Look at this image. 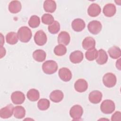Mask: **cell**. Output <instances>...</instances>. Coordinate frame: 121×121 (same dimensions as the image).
Returning <instances> with one entry per match:
<instances>
[{"label":"cell","mask_w":121,"mask_h":121,"mask_svg":"<svg viewBox=\"0 0 121 121\" xmlns=\"http://www.w3.org/2000/svg\"><path fill=\"white\" fill-rule=\"evenodd\" d=\"M82 44L83 48L85 50H88L95 48V41L93 37L88 36L83 40Z\"/></svg>","instance_id":"obj_19"},{"label":"cell","mask_w":121,"mask_h":121,"mask_svg":"<svg viewBox=\"0 0 121 121\" xmlns=\"http://www.w3.org/2000/svg\"><path fill=\"white\" fill-rule=\"evenodd\" d=\"M58 74L60 79L65 82L69 81L72 78L71 72L67 68H60L59 70Z\"/></svg>","instance_id":"obj_10"},{"label":"cell","mask_w":121,"mask_h":121,"mask_svg":"<svg viewBox=\"0 0 121 121\" xmlns=\"http://www.w3.org/2000/svg\"><path fill=\"white\" fill-rule=\"evenodd\" d=\"M115 104L111 100H105L101 103L100 109L102 112L104 114H110L113 112L115 110Z\"/></svg>","instance_id":"obj_3"},{"label":"cell","mask_w":121,"mask_h":121,"mask_svg":"<svg viewBox=\"0 0 121 121\" xmlns=\"http://www.w3.org/2000/svg\"><path fill=\"white\" fill-rule=\"evenodd\" d=\"M47 40V35L43 30H40L35 33L34 36V41L37 45L39 46L44 45Z\"/></svg>","instance_id":"obj_6"},{"label":"cell","mask_w":121,"mask_h":121,"mask_svg":"<svg viewBox=\"0 0 121 121\" xmlns=\"http://www.w3.org/2000/svg\"><path fill=\"white\" fill-rule=\"evenodd\" d=\"M1 34V46H2L3 44L4 43V38L3 37V35H2V34Z\"/></svg>","instance_id":"obj_37"},{"label":"cell","mask_w":121,"mask_h":121,"mask_svg":"<svg viewBox=\"0 0 121 121\" xmlns=\"http://www.w3.org/2000/svg\"><path fill=\"white\" fill-rule=\"evenodd\" d=\"M108 60V55L106 52L103 49H100L98 51V55L96 61L99 65H103L106 63Z\"/></svg>","instance_id":"obj_20"},{"label":"cell","mask_w":121,"mask_h":121,"mask_svg":"<svg viewBox=\"0 0 121 121\" xmlns=\"http://www.w3.org/2000/svg\"><path fill=\"white\" fill-rule=\"evenodd\" d=\"M49 32L52 34H55L58 33L60 29V25L58 21H54L52 24L48 27Z\"/></svg>","instance_id":"obj_32"},{"label":"cell","mask_w":121,"mask_h":121,"mask_svg":"<svg viewBox=\"0 0 121 121\" xmlns=\"http://www.w3.org/2000/svg\"><path fill=\"white\" fill-rule=\"evenodd\" d=\"M111 120L112 121H120L121 120V113L119 111L116 112L111 117Z\"/></svg>","instance_id":"obj_34"},{"label":"cell","mask_w":121,"mask_h":121,"mask_svg":"<svg viewBox=\"0 0 121 121\" xmlns=\"http://www.w3.org/2000/svg\"><path fill=\"white\" fill-rule=\"evenodd\" d=\"M0 49V58H2L3 57L5 56L6 54V50L5 48L3 47L2 46H1Z\"/></svg>","instance_id":"obj_35"},{"label":"cell","mask_w":121,"mask_h":121,"mask_svg":"<svg viewBox=\"0 0 121 121\" xmlns=\"http://www.w3.org/2000/svg\"><path fill=\"white\" fill-rule=\"evenodd\" d=\"M83 113L82 107L78 104L73 105L70 109L69 114L73 120H79Z\"/></svg>","instance_id":"obj_5"},{"label":"cell","mask_w":121,"mask_h":121,"mask_svg":"<svg viewBox=\"0 0 121 121\" xmlns=\"http://www.w3.org/2000/svg\"><path fill=\"white\" fill-rule=\"evenodd\" d=\"M14 107L11 104H9L6 106L1 108L0 110V117L2 119L10 118L14 113Z\"/></svg>","instance_id":"obj_8"},{"label":"cell","mask_w":121,"mask_h":121,"mask_svg":"<svg viewBox=\"0 0 121 121\" xmlns=\"http://www.w3.org/2000/svg\"><path fill=\"white\" fill-rule=\"evenodd\" d=\"M63 97L64 95L63 92L60 90H54L50 95L51 100L54 103L60 102L63 99Z\"/></svg>","instance_id":"obj_18"},{"label":"cell","mask_w":121,"mask_h":121,"mask_svg":"<svg viewBox=\"0 0 121 121\" xmlns=\"http://www.w3.org/2000/svg\"><path fill=\"white\" fill-rule=\"evenodd\" d=\"M85 23L81 18L75 19L71 23L72 29L76 32H81L85 27Z\"/></svg>","instance_id":"obj_14"},{"label":"cell","mask_w":121,"mask_h":121,"mask_svg":"<svg viewBox=\"0 0 121 121\" xmlns=\"http://www.w3.org/2000/svg\"><path fill=\"white\" fill-rule=\"evenodd\" d=\"M83 53L80 51H75L72 52L69 55V60L73 63H79L83 59Z\"/></svg>","instance_id":"obj_13"},{"label":"cell","mask_w":121,"mask_h":121,"mask_svg":"<svg viewBox=\"0 0 121 121\" xmlns=\"http://www.w3.org/2000/svg\"><path fill=\"white\" fill-rule=\"evenodd\" d=\"M102 97L103 95L100 91L98 90H94L89 93L88 99L91 103L96 104L101 102Z\"/></svg>","instance_id":"obj_12"},{"label":"cell","mask_w":121,"mask_h":121,"mask_svg":"<svg viewBox=\"0 0 121 121\" xmlns=\"http://www.w3.org/2000/svg\"><path fill=\"white\" fill-rule=\"evenodd\" d=\"M58 64L56 61L49 60L45 61L42 65V69L44 73L47 74H52L58 69Z\"/></svg>","instance_id":"obj_2"},{"label":"cell","mask_w":121,"mask_h":121,"mask_svg":"<svg viewBox=\"0 0 121 121\" xmlns=\"http://www.w3.org/2000/svg\"><path fill=\"white\" fill-rule=\"evenodd\" d=\"M102 24L97 20H93L90 22L87 25V28L90 33L93 35H97L102 29Z\"/></svg>","instance_id":"obj_7"},{"label":"cell","mask_w":121,"mask_h":121,"mask_svg":"<svg viewBox=\"0 0 121 121\" xmlns=\"http://www.w3.org/2000/svg\"><path fill=\"white\" fill-rule=\"evenodd\" d=\"M98 55V51L95 48L88 50L85 53L86 58L89 61L96 59Z\"/></svg>","instance_id":"obj_28"},{"label":"cell","mask_w":121,"mask_h":121,"mask_svg":"<svg viewBox=\"0 0 121 121\" xmlns=\"http://www.w3.org/2000/svg\"><path fill=\"white\" fill-rule=\"evenodd\" d=\"M6 40L7 43L9 44H16L18 40L17 34L14 32H10L8 33L6 36Z\"/></svg>","instance_id":"obj_24"},{"label":"cell","mask_w":121,"mask_h":121,"mask_svg":"<svg viewBox=\"0 0 121 121\" xmlns=\"http://www.w3.org/2000/svg\"><path fill=\"white\" fill-rule=\"evenodd\" d=\"M46 57L45 52L42 50L38 49L35 51L33 53V57L34 59L38 62H42L44 61Z\"/></svg>","instance_id":"obj_23"},{"label":"cell","mask_w":121,"mask_h":121,"mask_svg":"<svg viewBox=\"0 0 121 121\" xmlns=\"http://www.w3.org/2000/svg\"><path fill=\"white\" fill-rule=\"evenodd\" d=\"M28 25L32 28L37 27L40 24V19L36 15L31 16L28 21Z\"/></svg>","instance_id":"obj_31"},{"label":"cell","mask_w":121,"mask_h":121,"mask_svg":"<svg viewBox=\"0 0 121 121\" xmlns=\"http://www.w3.org/2000/svg\"><path fill=\"white\" fill-rule=\"evenodd\" d=\"M19 40L23 43H27L31 39L32 34L30 29L27 26H22L17 31Z\"/></svg>","instance_id":"obj_1"},{"label":"cell","mask_w":121,"mask_h":121,"mask_svg":"<svg viewBox=\"0 0 121 121\" xmlns=\"http://www.w3.org/2000/svg\"><path fill=\"white\" fill-rule=\"evenodd\" d=\"M27 97L29 100L35 102L37 101L40 97V94L39 91L34 88L30 89L27 93Z\"/></svg>","instance_id":"obj_26"},{"label":"cell","mask_w":121,"mask_h":121,"mask_svg":"<svg viewBox=\"0 0 121 121\" xmlns=\"http://www.w3.org/2000/svg\"><path fill=\"white\" fill-rule=\"evenodd\" d=\"M116 68L119 69V70H121V59H118L116 62Z\"/></svg>","instance_id":"obj_36"},{"label":"cell","mask_w":121,"mask_h":121,"mask_svg":"<svg viewBox=\"0 0 121 121\" xmlns=\"http://www.w3.org/2000/svg\"><path fill=\"white\" fill-rule=\"evenodd\" d=\"M103 11L105 16L107 17H112L116 13V7L113 4L108 3L104 6Z\"/></svg>","instance_id":"obj_16"},{"label":"cell","mask_w":121,"mask_h":121,"mask_svg":"<svg viewBox=\"0 0 121 121\" xmlns=\"http://www.w3.org/2000/svg\"><path fill=\"white\" fill-rule=\"evenodd\" d=\"M108 52L110 57L113 59H117L121 57V52L120 48L116 46H113L109 49Z\"/></svg>","instance_id":"obj_25"},{"label":"cell","mask_w":121,"mask_h":121,"mask_svg":"<svg viewBox=\"0 0 121 121\" xmlns=\"http://www.w3.org/2000/svg\"><path fill=\"white\" fill-rule=\"evenodd\" d=\"M50 105V101L45 98L40 99L37 103V107L41 111L46 110L49 108Z\"/></svg>","instance_id":"obj_29"},{"label":"cell","mask_w":121,"mask_h":121,"mask_svg":"<svg viewBox=\"0 0 121 121\" xmlns=\"http://www.w3.org/2000/svg\"><path fill=\"white\" fill-rule=\"evenodd\" d=\"M116 77L112 73H107L104 74L103 78L104 85L107 87H112L116 84Z\"/></svg>","instance_id":"obj_4"},{"label":"cell","mask_w":121,"mask_h":121,"mask_svg":"<svg viewBox=\"0 0 121 121\" xmlns=\"http://www.w3.org/2000/svg\"><path fill=\"white\" fill-rule=\"evenodd\" d=\"M67 52V48L64 45L59 44L55 47L54 49V54L59 56H61L66 54Z\"/></svg>","instance_id":"obj_30"},{"label":"cell","mask_w":121,"mask_h":121,"mask_svg":"<svg viewBox=\"0 0 121 121\" xmlns=\"http://www.w3.org/2000/svg\"><path fill=\"white\" fill-rule=\"evenodd\" d=\"M22 8L21 4L20 1L17 0L11 1L9 5V12L13 14L19 12Z\"/></svg>","instance_id":"obj_21"},{"label":"cell","mask_w":121,"mask_h":121,"mask_svg":"<svg viewBox=\"0 0 121 121\" xmlns=\"http://www.w3.org/2000/svg\"><path fill=\"white\" fill-rule=\"evenodd\" d=\"M87 82L86 80L82 78L78 79L74 84V88L78 92H84L87 90Z\"/></svg>","instance_id":"obj_11"},{"label":"cell","mask_w":121,"mask_h":121,"mask_svg":"<svg viewBox=\"0 0 121 121\" xmlns=\"http://www.w3.org/2000/svg\"><path fill=\"white\" fill-rule=\"evenodd\" d=\"M101 9L99 5L96 3L91 4L87 9V13L89 16L95 17L98 16L101 13Z\"/></svg>","instance_id":"obj_15"},{"label":"cell","mask_w":121,"mask_h":121,"mask_svg":"<svg viewBox=\"0 0 121 121\" xmlns=\"http://www.w3.org/2000/svg\"><path fill=\"white\" fill-rule=\"evenodd\" d=\"M70 37L69 34L66 31L61 32L58 36V43L59 44L67 45L70 42Z\"/></svg>","instance_id":"obj_17"},{"label":"cell","mask_w":121,"mask_h":121,"mask_svg":"<svg viewBox=\"0 0 121 121\" xmlns=\"http://www.w3.org/2000/svg\"><path fill=\"white\" fill-rule=\"evenodd\" d=\"M44 10L47 12L53 13L56 9V4L55 1L47 0L43 3Z\"/></svg>","instance_id":"obj_22"},{"label":"cell","mask_w":121,"mask_h":121,"mask_svg":"<svg viewBox=\"0 0 121 121\" xmlns=\"http://www.w3.org/2000/svg\"><path fill=\"white\" fill-rule=\"evenodd\" d=\"M11 99L13 104H21L25 101V96L24 94L22 92L15 91L11 94Z\"/></svg>","instance_id":"obj_9"},{"label":"cell","mask_w":121,"mask_h":121,"mask_svg":"<svg viewBox=\"0 0 121 121\" xmlns=\"http://www.w3.org/2000/svg\"><path fill=\"white\" fill-rule=\"evenodd\" d=\"M53 17L50 14H44L42 17V22L44 24L51 25L54 22Z\"/></svg>","instance_id":"obj_33"},{"label":"cell","mask_w":121,"mask_h":121,"mask_svg":"<svg viewBox=\"0 0 121 121\" xmlns=\"http://www.w3.org/2000/svg\"><path fill=\"white\" fill-rule=\"evenodd\" d=\"M26 115V110L22 106H17L14 107V116L17 119H22Z\"/></svg>","instance_id":"obj_27"}]
</instances>
